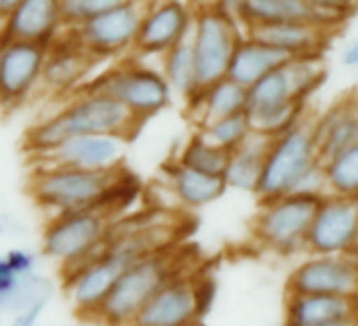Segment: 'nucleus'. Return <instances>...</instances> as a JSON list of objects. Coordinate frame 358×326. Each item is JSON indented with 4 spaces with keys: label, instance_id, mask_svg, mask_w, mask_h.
Here are the masks:
<instances>
[{
    "label": "nucleus",
    "instance_id": "7ed1b4c3",
    "mask_svg": "<svg viewBox=\"0 0 358 326\" xmlns=\"http://www.w3.org/2000/svg\"><path fill=\"white\" fill-rule=\"evenodd\" d=\"M114 171H83L53 165H36L28 181V194L47 217L80 211L101 209L110 188L120 177Z\"/></svg>",
    "mask_w": 358,
    "mask_h": 326
},
{
    "label": "nucleus",
    "instance_id": "a878e982",
    "mask_svg": "<svg viewBox=\"0 0 358 326\" xmlns=\"http://www.w3.org/2000/svg\"><path fill=\"white\" fill-rule=\"evenodd\" d=\"M186 103L190 108L192 120L196 122V128H201L211 120L247 112V89L224 76L203 87Z\"/></svg>",
    "mask_w": 358,
    "mask_h": 326
},
{
    "label": "nucleus",
    "instance_id": "2f4dec72",
    "mask_svg": "<svg viewBox=\"0 0 358 326\" xmlns=\"http://www.w3.org/2000/svg\"><path fill=\"white\" fill-rule=\"evenodd\" d=\"M55 295V284L49 276L36 272L28 278H20V284L13 292V297L9 299L7 303V309H5V316H11L15 311H22L26 307H32V305H38V303H51Z\"/></svg>",
    "mask_w": 358,
    "mask_h": 326
},
{
    "label": "nucleus",
    "instance_id": "79ce46f5",
    "mask_svg": "<svg viewBox=\"0 0 358 326\" xmlns=\"http://www.w3.org/2000/svg\"><path fill=\"white\" fill-rule=\"evenodd\" d=\"M289 326V324H285ZM316 326H358V320L356 322H333V324H316Z\"/></svg>",
    "mask_w": 358,
    "mask_h": 326
},
{
    "label": "nucleus",
    "instance_id": "0eeeda50",
    "mask_svg": "<svg viewBox=\"0 0 358 326\" xmlns=\"http://www.w3.org/2000/svg\"><path fill=\"white\" fill-rule=\"evenodd\" d=\"M322 196L287 194L259 202L253 219L255 242L280 257L306 253V234Z\"/></svg>",
    "mask_w": 358,
    "mask_h": 326
},
{
    "label": "nucleus",
    "instance_id": "de8ad7c7",
    "mask_svg": "<svg viewBox=\"0 0 358 326\" xmlns=\"http://www.w3.org/2000/svg\"><path fill=\"white\" fill-rule=\"evenodd\" d=\"M5 322H3V313H0V326H3Z\"/></svg>",
    "mask_w": 358,
    "mask_h": 326
},
{
    "label": "nucleus",
    "instance_id": "aec40b11",
    "mask_svg": "<svg viewBox=\"0 0 358 326\" xmlns=\"http://www.w3.org/2000/svg\"><path fill=\"white\" fill-rule=\"evenodd\" d=\"M160 179L169 186L177 207L184 211L205 209V207L217 202L228 192L224 177L192 171L184 165H179V162L173 158L162 167Z\"/></svg>",
    "mask_w": 358,
    "mask_h": 326
},
{
    "label": "nucleus",
    "instance_id": "4c0bfd02",
    "mask_svg": "<svg viewBox=\"0 0 358 326\" xmlns=\"http://www.w3.org/2000/svg\"><path fill=\"white\" fill-rule=\"evenodd\" d=\"M47 307H49L47 303H38V305L26 307L22 311H15V313H11V320L3 326H38Z\"/></svg>",
    "mask_w": 358,
    "mask_h": 326
},
{
    "label": "nucleus",
    "instance_id": "f3484780",
    "mask_svg": "<svg viewBox=\"0 0 358 326\" xmlns=\"http://www.w3.org/2000/svg\"><path fill=\"white\" fill-rule=\"evenodd\" d=\"M127 139L118 135H76L62 141L49 154L38 156V165L83 169V171H114L120 169Z\"/></svg>",
    "mask_w": 358,
    "mask_h": 326
},
{
    "label": "nucleus",
    "instance_id": "a18cd8bd",
    "mask_svg": "<svg viewBox=\"0 0 358 326\" xmlns=\"http://www.w3.org/2000/svg\"><path fill=\"white\" fill-rule=\"evenodd\" d=\"M350 257H352V261H354V263H356V267H358V246H356V251H354Z\"/></svg>",
    "mask_w": 358,
    "mask_h": 326
},
{
    "label": "nucleus",
    "instance_id": "3c124183",
    "mask_svg": "<svg viewBox=\"0 0 358 326\" xmlns=\"http://www.w3.org/2000/svg\"><path fill=\"white\" fill-rule=\"evenodd\" d=\"M199 326H205V322H203V324H199Z\"/></svg>",
    "mask_w": 358,
    "mask_h": 326
},
{
    "label": "nucleus",
    "instance_id": "c03bdc74",
    "mask_svg": "<svg viewBox=\"0 0 358 326\" xmlns=\"http://www.w3.org/2000/svg\"><path fill=\"white\" fill-rule=\"evenodd\" d=\"M350 202H352L354 215H356V219H358V194H356V196H352V198H350Z\"/></svg>",
    "mask_w": 358,
    "mask_h": 326
},
{
    "label": "nucleus",
    "instance_id": "c85d7f7f",
    "mask_svg": "<svg viewBox=\"0 0 358 326\" xmlns=\"http://www.w3.org/2000/svg\"><path fill=\"white\" fill-rule=\"evenodd\" d=\"M329 196L352 198L358 194V143L320 162Z\"/></svg>",
    "mask_w": 358,
    "mask_h": 326
},
{
    "label": "nucleus",
    "instance_id": "dca6fc26",
    "mask_svg": "<svg viewBox=\"0 0 358 326\" xmlns=\"http://www.w3.org/2000/svg\"><path fill=\"white\" fill-rule=\"evenodd\" d=\"M124 267H129V263L120 259L116 253L108 251L106 244V251L95 261L62 278L64 292L74 313L85 320H95L101 303L110 295L116 278L122 274Z\"/></svg>",
    "mask_w": 358,
    "mask_h": 326
},
{
    "label": "nucleus",
    "instance_id": "e433bc0d",
    "mask_svg": "<svg viewBox=\"0 0 358 326\" xmlns=\"http://www.w3.org/2000/svg\"><path fill=\"white\" fill-rule=\"evenodd\" d=\"M308 3L314 9L322 11V13H329V15H335L339 20H345L354 11L358 0H308Z\"/></svg>",
    "mask_w": 358,
    "mask_h": 326
},
{
    "label": "nucleus",
    "instance_id": "c756f323",
    "mask_svg": "<svg viewBox=\"0 0 358 326\" xmlns=\"http://www.w3.org/2000/svg\"><path fill=\"white\" fill-rule=\"evenodd\" d=\"M308 101H289L285 105H278L274 110L249 116L251 126L255 133H262L270 139L291 131L297 122H301L308 116Z\"/></svg>",
    "mask_w": 358,
    "mask_h": 326
},
{
    "label": "nucleus",
    "instance_id": "ddd939ff",
    "mask_svg": "<svg viewBox=\"0 0 358 326\" xmlns=\"http://www.w3.org/2000/svg\"><path fill=\"white\" fill-rule=\"evenodd\" d=\"M358 246V219L352 202L339 196H322L306 234L310 255H352Z\"/></svg>",
    "mask_w": 358,
    "mask_h": 326
},
{
    "label": "nucleus",
    "instance_id": "72a5a7b5",
    "mask_svg": "<svg viewBox=\"0 0 358 326\" xmlns=\"http://www.w3.org/2000/svg\"><path fill=\"white\" fill-rule=\"evenodd\" d=\"M3 257L17 278H28L38 272V253L28 246H13Z\"/></svg>",
    "mask_w": 358,
    "mask_h": 326
},
{
    "label": "nucleus",
    "instance_id": "f257e3e1",
    "mask_svg": "<svg viewBox=\"0 0 358 326\" xmlns=\"http://www.w3.org/2000/svg\"><path fill=\"white\" fill-rule=\"evenodd\" d=\"M139 124L141 122L116 99L80 89L64 99V105L57 112L45 116L26 131L24 149L38 158L76 135H118L129 141Z\"/></svg>",
    "mask_w": 358,
    "mask_h": 326
},
{
    "label": "nucleus",
    "instance_id": "c9c22d12",
    "mask_svg": "<svg viewBox=\"0 0 358 326\" xmlns=\"http://www.w3.org/2000/svg\"><path fill=\"white\" fill-rule=\"evenodd\" d=\"M20 284V278L13 274V269L7 265L5 257L0 255V313L5 316V309H7V303L9 299L13 297L15 288Z\"/></svg>",
    "mask_w": 358,
    "mask_h": 326
},
{
    "label": "nucleus",
    "instance_id": "ea45409f",
    "mask_svg": "<svg viewBox=\"0 0 358 326\" xmlns=\"http://www.w3.org/2000/svg\"><path fill=\"white\" fill-rule=\"evenodd\" d=\"M209 3H211L215 9H220L222 13H226L228 17H232L234 22H238L241 9H243V3H245V0H209ZM238 24H241V22H238Z\"/></svg>",
    "mask_w": 358,
    "mask_h": 326
},
{
    "label": "nucleus",
    "instance_id": "423d86ee",
    "mask_svg": "<svg viewBox=\"0 0 358 326\" xmlns=\"http://www.w3.org/2000/svg\"><path fill=\"white\" fill-rule=\"evenodd\" d=\"M316 162L320 160L314 139V116L308 114L291 131L272 139L255 196L259 202H266L293 194L299 179Z\"/></svg>",
    "mask_w": 358,
    "mask_h": 326
},
{
    "label": "nucleus",
    "instance_id": "412c9836",
    "mask_svg": "<svg viewBox=\"0 0 358 326\" xmlns=\"http://www.w3.org/2000/svg\"><path fill=\"white\" fill-rule=\"evenodd\" d=\"M358 297L345 295H287L285 324L316 326L333 322H356Z\"/></svg>",
    "mask_w": 358,
    "mask_h": 326
},
{
    "label": "nucleus",
    "instance_id": "a19ab883",
    "mask_svg": "<svg viewBox=\"0 0 358 326\" xmlns=\"http://www.w3.org/2000/svg\"><path fill=\"white\" fill-rule=\"evenodd\" d=\"M17 228H20L17 219H13V217H11V215H7V213H0V238L15 234V232H17Z\"/></svg>",
    "mask_w": 358,
    "mask_h": 326
},
{
    "label": "nucleus",
    "instance_id": "2eb2a0df",
    "mask_svg": "<svg viewBox=\"0 0 358 326\" xmlns=\"http://www.w3.org/2000/svg\"><path fill=\"white\" fill-rule=\"evenodd\" d=\"M194 274L188 269L164 282L135 313L129 326H199Z\"/></svg>",
    "mask_w": 358,
    "mask_h": 326
},
{
    "label": "nucleus",
    "instance_id": "5701e85b",
    "mask_svg": "<svg viewBox=\"0 0 358 326\" xmlns=\"http://www.w3.org/2000/svg\"><path fill=\"white\" fill-rule=\"evenodd\" d=\"M245 34L264 43V45H270V47H274V49H278L291 57L322 53L327 38L331 36V32L320 28V26L299 24V22L251 26L245 30Z\"/></svg>",
    "mask_w": 358,
    "mask_h": 326
},
{
    "label": "nucleus",
    "instance_id": "393cba45",
    "mask_svg": "<svg viewBox=\"0 0 358 326\" xmlns=\"http://www.w3.org/2000/svg\"><path fill=\"white\" fill-rule=\"evenodd\" d=\"M291 59V55L270 47V45H264L251 36H243L230 57V64H228V72H226V78L234 80L236 84L241 87H251L253 82H257L262 76H266L268 72L285 66L287 61Z\"/></svg>",
    "mask_w": 358,
    "mask_h": 326
},
{
    "label": "nucleus",
    "instance_id": "4468645a",
    "mask_svg": "<svg viewBox=\"0 0 358 326\" xmlns=\"http://www.w3.org/2000/svg\"><path fill=\"white\" fill-rule=\"evenodd\" d=\"M287 295L358 297V267L350 255H310L289 274Z\"/></svg>",
    "mask_w": 358,
    "mask_h": 326
},
{
    "label": "nucleus",
    "instance_id": "39448f33",
    "mask_svg": "<svg viewBox=\"0 0 358 326\" xmlns=\"http://www.w3.org/2000/svg\"><path fill=\"white\" fill-rule=\"evenodd\" d=\"M83 89L116 99L139 122L171 108L175 97L160 70L137 57L124 59L118 66L95 74Z\"/></svg>",
    "mask_w": 358,
    "mask_h": 326
},
{
    "label": "nucleus",
    "instance_id": "8fccbe9b",
    "mask_svg": "<svg viewBox=\"0 0 358 326\" xmlns=\"http://www.w3.org/2000/svg\"><path fill=\"white\" fill-rule=\"evenodd\" d=\"M356 103H358V93H356Z\"/></svg>",
    "mask_w": 358,
    "mask_h": 326
},
{
    "label": "nucleus",
    "instance_id": "7c9ffc66",
    "mask_svg": "<svg viewBox=\"0 0 358 326\" xmlns=\"http://www.w3.org/2000/svg\"><path fill=\"white\" fill-rule=\"evenodd\" d=\"M196 131H201L217 147H222L226 151H232L234 147H238L251 135L253 126H251L249 114L238 112V114H232V116L211 120V122H207L205 126H201Z\"/></svg>",
    "mask_w": 358,
    "mask_h": 326
},
{
    "label": "nucleus",
    "instance_id": "20e7f679",
    "mask_svg": "<svg viewBox=\"0 0 358 326\" xmlns=\"http://www.w3.org/2000/svg\"><path fill=\"white\" fill-rule=\"evenodd\" d=\"M186 272L175 246L137 259L116 278L95 320L101 326H129L143 303L173 276Z\"/></svg>",
    "mask_w": 358,
    "mask_h": 326
},
{
    "label": "nucleus",
    "instance_id": "49530a36",
    "mask_svg": "<svg viewBox=\"0 0 358 326\" xmlns=\"http://www.w3.org/2000/svg\"><path fill=\"white\" fill-rule=\"evenodd\" d=\"M15 3H17V0H7V5H9V7H11V5H15Z\"/></svg>",
    "mask_w": 358,
    "mask_h": 326
},
{
    "label": "nucleus",
    "instance_id": "473e14b6",
    "mask_svg": "<svg viewBox=\"0 0 358 326\" xmlns=\"http://www.w3.org/2000/svg\"><path fill=\"white\" fill-rule=\"evenodd\" d=\"M124 0H59L64 30H74L80 24L122 5Z\"/></svg>",
    "mask_w": 358,
    "mask_h": 326
},
{
    "label": "nucleus",
    "instance_id": "9d476101",
    "mask_svg": "<svg viewBox=\"0 0 358 326\" xmlns=\"http://www.w3.org/2000/svg\"><path fill=\"white\" fill-rule=\"evenodd\" d=\"M194 7L184 0H148L133 55L137 59L162 57L173 47L190 38Z\"/></svg>",
    "mask_w": 358,
    "mask_h": 326
},
{
    "label": "nucleus",
    "instance_id": "f03ea898",
    "mask_svg": "<svg viewBox=\"0 0 358 326\" xmlns=\"http://www.w3.org/2000/svg\"><path fill=\"white\" fill-rule=\"evenodd\" d=\"M114 217L101 209H80L47 219L41 255L59 265L62 278L95 261L108 244Z\"/></svg>",
    "mask_w": 358,
    "mask_h": 326
},
{
    "label": "nucleus",
    "instance_id": "a211bd4d",
    "mask_svg": "<svg viewBox=\"0 0 358 326\" xmlns=\"http://www.w3.org/2000/svg\"><path fill=\"white\" fill-rule=\"evenodd\" d=\"M64 32L59 0H17L0 22V38L49 47Z\"/></svg>",
    "mask_w": 358,
    "mask_h": 326
},
{
    "label": "nucleus",
    "instance_id": "f8f14e48",
    "mask_svg": "<svg viewBox=\"0 0 358 326\" xmlns=\"http://www.w3.org/2000/svg\"><path fill=\"white\" fill-rule=\"evenodd\" d=\"M99 61L91 57L70 34L64 30L49 47L41 76V89L55 97H72L78 93L95 74Z\"/></svg>",
    "mask_w": 358,
    "mask_h": 326
},
{
    "label": "nucleus",
    "instance_id": "37998d69",
    "mask_svg": "<svg viewBox=\"0 0 358 326\" xmlns=\"http://www.w3.org/2000/svg\"><path fill=\"white\" fill-rule=\"evenodd\" d=\"M7 11H9V5H7V0H0V22L5 20Z\"/></svg>",
    "mask_w": 358,
    "mask_h": 326
},
{
    "label": "nucleus",
    "instance_id": "9b49d317",
    "mask_svg": "<svg viewBox=\"0 0 358 326\" xmlns=\"http://www.w3.org/2000/svg\"><path fill=\"white\" fill-rule=\"evenodd\" d=\"M47 47L0 38V105L15 110L38 89Z\"/></svg>",
    "mask_w": 358,
    "mask_h": 326
},
{
    "label": "nucleus",
    "instance_id": "4be33fe9",
    "mask_svg": "<svg viewBox=\"0 0 358 326\" xmlns=\"http://www.w3.org/2000/svg\"><path fill=\"white\" fill-rule=\"evenodd\" d=\"M238 22L245 30L262 24L299 22V24H314L331 32L343 20L314 9L308 0H245Z\"/></svg>",
    "mask_w": 358,
    "mask_h": 326
},
{
    "label": "nucleus",
    "instance_id": "09e8293b",
    "mask_svg": "<svg viewBox=\"0 0 358 326\" xmlns=\"http://www.w3.org/2000/svg\"><path fill=\"white\" fill-rule=\"evenodd\" d=\"M62 326H74V324H62Z\"/></svg>",
    "mask_w": 358,
    "mask_h": 326
},
{
    "label": "nucleus",
    "instance_id": "b1692460",
    "mask_svg": "<svg viewBox=\"0 0 358 326\" xmlns=\"http://www.w3.org/2000/svg\"><path fill=\"white\" fill-rule=\"evenodd\" d=\"M270 143V137L251 131V135L228 154V165L222 175L228 190L255 194Z\"/></svg>",
    "mask_w": 358,
    "mask_h": 326
},
{
    "label": "nucleus",
    "instance_id": "1a4fd4ad",
    "mask_svg": "<svg viewBox=\"0 0 358 326\" xmlns=\"http://www.w3.org/2000/svg\"><path fill=\"white\" fill-rule=\"evenodd\" d=\"M148 0H124L122 5L70 30L74 40L99 64L133 55L139 24Z\"/></svg>",
    "mask_w": 358,
    "mask_h": 326
},
{
    "label": "nucleus",
    "instance_id": "cd10ccee",
    "mask_svg": "<svg viewBox=\"0 0 358 326\" xmlns=\"http://www.w3.org/2000/svg\"><path fill=\"white\" fill-rule=\"evenodd\" d=\"M228 154L230 151L217 147L201 131H196L182 143L173 160H177L179 165H184L192 171L222 177L228 165Z\"/></svg>",
    "mask_w": 358,
    "mask_h": 326
},
{
    "label": "nucleus",
    "instance_id": "f704fd0d",
    "mask_svg": "<svg viewBox=\"0 0 358 326\" xmlns=\"http://www.w3.org/2000/svg\"><path fill=\"white\" fill-rule=\"evenodd\" d=\"M194 297H196V307H199V316L205 320L209 316V311L215 305L217 299V282L213 276L194 274Z\"/></svg>",
    "mask_w": 358,
    "mask_h": 326
},
{
    "label": "nucleus",
    "instance_id": "58836bf2",
    "mask_svg": "<svg viewBox=\"0 0 358 326\" xmlns=\"http://www.w3.org/2000/svg\"><path fill=\"white\" fill-rule=\"evenodd\" d=\"M339 61H341V66H343V68L358 72V36H356V38H352V40L341 49Z\"/></svg>",
    "mask_w": 358,
    "mask_h": 326
},
{
    "label": "nucleus",
    "instance_id": "6e6552de",
    "mask_svg": "<svg viewBox=\"0 0 358 326\" xmlns=\"http://www.w3.org/2000/svg\"><path fill=\"white\" fill-rule=\"evenodd\" d=\"M243 36L245 28L211 3L194 7V24L188 40L194 51L201 89L226 76L230 57Z\"/></svg>",
    "mask_w": 358,
    "mask_h": 326
},
{
    "label": "nucleus",
    "instance_id": "6ab92c4d",
    "mask_svg": "<svg viewBox=\"0 0 358 326\" xmlns=\"http://www.w3.org/2000/svg\"><path fill=\"white\" fill-rule=\"evenodd\" d=\"M314 139L320 162L358 143L356 93L337 99L320 116H314Z\"/></svg>",
    "mask_w": 358,
    "mask_h": 326
},
{
    "label": "nucleus",
    "instance_id": "bb28decb",
    "mask_svg": "<svg viewBox=\"0 0 358 326\" xmlns=\"http://www.w3.org/2000/svg\"><path fill=\"white\" fill-rule=\"evenodd\" d=\"M158 70L164 76L166 84L171 87L173 95L184 97L186 101L201 91L196 61L190 40L173 47L162 57H158Z\"/></svg>",
    "mask_w": 358,
    "mask_h": 326
}]
</instances>
